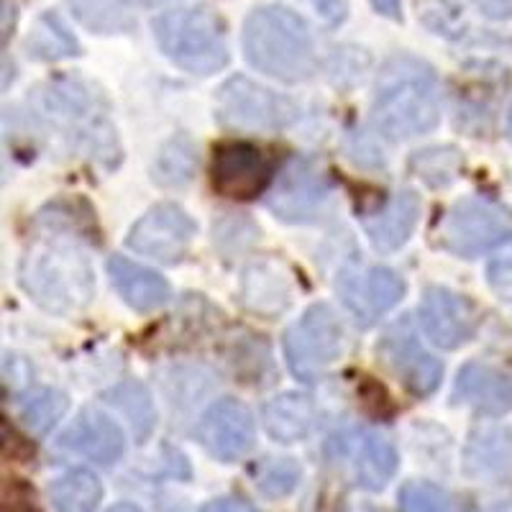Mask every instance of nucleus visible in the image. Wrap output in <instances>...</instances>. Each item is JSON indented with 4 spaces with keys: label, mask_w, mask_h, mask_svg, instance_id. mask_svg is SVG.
Masks as SVG:
<instances>
[{
    "label": "nucleus",
    "mask_w": 512,
    "mask_h": 512,
    "mask_svg": "<svg viewBox=\"0 0 512 512\" xmlns=\"http://www.w3.org/2000/svg\"><path fill=\"white\" fill-rule=\"evenodd\" d=\"M372 116L387 139L405 141L428 134L441 121V85L418 57L387 59L374 85Z\"/></svg>",
    "instance_id": "1"
},
{
    "label": "nucleus",
    "mask_w": 512,
    "mask_h": 512,
    "mask_svg": "<svg viewBox=\"0 0 512 512\" xmlns=\"http://www.w3.org/2000/svg\"><path fill=\"white\" fill-rule=\"evenodd\" d=\"M18 280L41 308L57 315L88 308L95 295V274L85 251L57 239L39 241L26 251Z\"/></svg>",
    "instance_id": "2"
},
{
    "label": "nucleus",
    "mask_w": 512,
    "mask_h": 512,
    "mask_svg": "<svg viewBox=\"0 0 512 512\" xmlns=\"http://www.w3.org/2000/svg\"><path fill=\"white\" fill-rule=\"evenodd\" d=\"M244 52L256 70L282 82L308 80L315 70L313 34L290 8L267 6L244 26Z\"/></svg>",
    "instance_id": "3"
},
{
    "label": "nucleus",
    "mask_w": 512,
    "mask_h": 512,
    "mask_svg": "<svg viewBox=\"0 0 512 512\" xmlns=\"http://www.w3.org/2000/svg\"><path fill=\"white\" fill-rule=\"evenodd\" d=\"M41 118L88 157L111 164L118 159L116 128L108 121L103 100L77 80L49 82L39 95Z\"/></svg>",
    "instance_id": "4"
},
{
    "label": "nucleus",
    "mask_w": 512,
    "mask_h": 512,
    "mask_svg": "<svg viewBox=\"0 0 512 512\" xmlns=\"http://www.w3.org/2000/svg\"><path fill=\"white\" fill-rule=\"evenodd\" d=\"M154 36L164 57L192 75H213L228 62L226 26L205 6L162 13L154 18Z\"/></svg>",
    "instance_id": "5"
},
{
    "label": "nucleus",
    "mask_w": 512,
    "mask_h": 512,
    "mask_svg": "<svg viewBox=\"0 0 512 512\" xmlns=\"http://www.w3.org/2000/svg\"><path fill=\"white\" fill-rule=\"evenodd\" d=\"M344 351V323L331 305H313L285 336V356L292 374L315 382Z\"/></svg>",
    "instance_id": "6"
},
{
    "label": "nucleus",
    "mask_w": 512,
    "mask_h": 512,
    "mask_svg": "<svg viewBox=\"0 0 512 512\" xmlns=\"http://www.w3.org/2000/svg\"><path fill=\"white\" fill-rule=\"evenodd\" d=\"M441 246L464 259L505 244L512 236V216L502 205L484 198H466L448 210L441 223Z\"/></svg>",
    "instance_id": "7"
},
{
    "label": "nucleus",
    "mask_w": 512,
    "mask_h": 512,
    "mask_svg": "<svg viewBox=\"0 0 512 512\" xmlns=\"http://www.w3.org/2000/svg\"><path fill=\"white\" fill-rule=\"evenodd\" d=\"M336 290L356 323L367 328L400 303L405 295V282L390 267H367L351 262L338 272Z\"/></svg>",
    "instance_id": "8"
},
{
    "label": "nucleus",
    "mask_w": 512,
    "mask_h": 512,
    "mask_svg": "<svg viewBox=\"0 0 512 512\" xmlns=\"http://www.w3.org/2000/svg\"><path fill=\"white\" fill-rule=\"evenodd\" d=\"M331 195V180L318 159L297 157L282 169L269 192V210L287 223H308L318 218Z\"/></svg>",
    "instance_id": "9"
},
{
    "label": "nucleus",
    "mask_w": 512,
    "mask_h": 512,
    "mask_svg": "<svg viewBox=\"0 0 512 512\" xmlns=\"http://www.w3.org/2000/svg\"><path fill=\"white\" fill-rule=\"evenodd\" d=\"M216 111L228 126L246 128H282L297 118V108L290 100L246 77H233L218 90Z\"/></svg>",
    "instance_id": "10"
},
{
    "label": "nucleus",
    "mask_w": 512,
    "mask_h": 512,
    "mask_svg": "<svg viewBox=\"0 0 512 512\" xmlns=\"http://www.w3.org/2000/svg\"><path fill=\"white\" fill-rule=\"evenodd\" d=\"M274 177V164L249 141H226L213 152L210 180L218 195L233 200H251L262 195Z\"/></svg>",
    "instance_id": "11"
},
{
    "label": "nucleus",
    "mask_w": 512,
    "mask_h": 512,
    "mask_svg": "<svg viewBox=\"0 0 512 512\" xmlns=\"http://www.w3.org/2000/svg\"><path fill=\"white\" fill-rule=\"evenodd\" d=\"M195 236V223L185 210L177 205H157L128 233V246L144 256H152L157 262L172 264L185 256Z\"/></svg>",
    "instance_id": "12"
},
{
    "label": "nucleus",
    "mask_w": 512,
    "mask_h": 512,
    "mask_svg": "<svg viewBox=\"0 0 512 512\" xmlns=\"http://www.w3.org/2000/svg\"><path fill=\"white\" fill-rule=\"evenodd\" d=\"M420 328L438 349H459L477 331V310L464 295L431 287L420 303Z\"/></svg>",
    "instance_id": "13"
},
{
    "label": "nucleus",
    "mask_w": 512,
    "mask_h": 512,
    "mask_svg": "<svg viewBox=\"0 0 512 512\" xmlns=\"http://www.w3.org/2000/svg\"><path fill=\"white\" fill-rule=\"evenodd\" d=\"M382 356L413 395H431L441 384L443 367L436 356L425 351L408 320H402L384 333Z\"/></svg>",
    "instance_id": "14"
},
{
    "label": "nucleus",
    "mask_w": 512,
    "mask_h": 512,
    "mask_svg": "<svg viewBox=\"0 0 512 512\" xmlns=\"http://www.w3.org/2000/svg\"><path fill=\"white\" fill-rule=\"evenodd\" d=\"M198 438L218 461L244 459L254 448V418L236 400H218L198 423Z\"/></svg>",
    "instance_id": "15"
},
{
    "label": "nucleus",
    "mask_w": 512,
    "mask_h": 512,
    "mask_svg": "<svg viewBox=\"0 0 512 512\" xmlns=\"http://www.w3.org/2000/svg\"><path fill=\"white\" fill-rule=\"evenodd\" d=\"M333 446L338 448L336 459L346 461L351 466L356 484L364 489L387 487L397 472V451L390 441L372 431H354L333 438Z\"/></svg>",
    "instance_id": "16"
},
{
    "label": "nucleus",
    "mask_w": 512,
    "mask_h": 512,
    "mask_svg": "<svg viewBox=\"0 0 512 512\" xmlns=\"http://www.w3.org/2000/svg\"><path fill=\"white\" fill-rule=\"evenodd\" d=\"M59 446L95 464H116L123 456L126 438L116 420L98 410H82L75 423L59 436Z\"/></svg>",
    "instance_id": "17"
},
{
    "label": "nucleus",
    "mask_w": 512,
    "mask_h": 512,
    "mask_svg": "<svg viewBox=\"0 0 512 512\" xmlns=\"http://www.w3.org/2000/svg\"><path fill=\"white\" fill-rule=\"evenodd\" d=\"M420 216V200L413 190L395 192L372 216L364 218V228L377 251H395L410 239Z\"/></svg>",
    "instance_id": "18"
},
{
    "label": "nucleus",
    "mask_w": 512,
    "mask_h": 512,
    "mask_svg": "<svg viewBox=\"0 0 512 512\" xmlns=\"http://www.w3.org/2000/svg\"><path fill=\"white\" fill-rule=\"evenodd\" d=\"M454 395L482 413L500 415L512 408V379L487 364H466L456 379Z\"/></svg>",
    "instance_id": "19"
},
{
    "label": "nucleus",
    "mask_w": 512,
    "mask_h": 512,
    "mask_svg": "<svg viewBox=\"0 0 512 512\" xmlns=\"http://www.w3.org/2000/svg\"><path fill=\"white\" fill-rule=\"evenodd\" d=\"M108 274L121 297L134 310L162 308L169 300V285L162 274L131 262L126 256H111L108 259Z\"/></svg>",
    "instance_id": "20"
},
{
    "label": "nucleus",
    "mask_w": 512,
    "mask_h": 512,
    "mask_svg": "<svg viewBox=\"0 0 512 512\" xmlns=\"http://www.w3.org/2000/svg\"><path fill=\"white\" fill-rule=\"evenodd\" d=\"M264 428L280 443H297L310 436L315 428V405L308 395L285 392L264 405Z\"/></svg>",
    "instance_id": "21"
},
{
    "label": "nucleus",
    "mask_w": 512,
    "mask_h": 512,
    "mask_svg": "<svg viewBox=\"0 0 512 512\" xmlns=\"http://www.w3.org/2000/svg\"><path fill=\"white\" fill-rule=\"evenodd\" d=\"M512 469V431L510 428H484L466 448V472L474 477L505 474Z\"/></svg>",
    "instance_id": "22"
},
{
    "label": "nucleus",
    "mask_w": 512,
    "mask_h": 512,
    "mask_svg": "<svg viewBox=\"0 0 512 512\" xmlns=\"http://www.w3.org/2000/svg\"><path fill=\"white\" fill-rule=\"evenodd\" d=\"M103 500V484L88 469H72L52 484V502L57 512H95Z\"/></svg>",
    "instance_id": "23"
},
{
    "label": "nucleus",
    "mask_w": 512,
    "mask_h": 512,
    "mask_svg": "<svg viewBox=\"0 0 512 512\" xmlns=\"http://www.w3.org/2000/svg\"><path fill=\"white\" fill-rule=\"evenodd\" d=\"M105 402L113 405L123 418L128 420L131 431H134L136 441H146L149 433L154 431V423H157V410L152 405V397L146 392L144 384L139 382H123L118 387H113Z\"/></svg>",
    "instance_id": "24"
},
{
    "label": "nucleus",
    "mask_w": 512,
    "mask_h": 512,
    "mask_svg": "<svg viewBox=\"0 0 512 512\" xmlns=\"http://www.w3.org/2000/svg\"><path fill=\"white\" fill-rule=\"evenodd\" d=\"M70 6L82 24L100 34L126 31L136 24L131 0H70Z\"/></svg>",
    "instance_id": "25"
},
{
    "label": "nucleus",
    "mask_w": 512,
    "mask_h": 512,
    "mask_svg": "<svg viewBox=\"0 0 512 512\" xmlns=\"http://www.w3.org/2000/svg\"><path fill=\"white\" fill-rule=\"evenodd\" d=\"M29 47L41 59H57L67 57V54H77L75 36L64 29V24L54 13H47V16L39 18L34 36L29 39Z\"/></svg>",
    "instance_id": "26"
},
{
    "label": "nucleus",
    "mask_w": 512,
    "mask_h": 512,
    "mask_svg": "<svg viewBox=\"0 0 512 512\" xmlns=\"http://www.w3.org/2000/svg\"><path fill=\"white\" fill-rule=\"evenodd\" d=\"M67 413V397L57 390H39L21 405V420L34 433H47Z\"/></svg>",
    "instance_id": "27"
},
{
    "label": "nucleus",
    "mask_w": 512,
    "mask_h": 512,
    "mask_svg": "<svg viewBox=\"0 0 512 512\" xmlns=\"http://www.w3.org/2000/svg\"><path fill=\"white\" fill-rule=\"evenodd\" d=\"M195 162H198V157H195V149H192L190 141L185 136H177L159 154L157 175L154 177L162 185H180V182L190 180V172L195 167Z\"/></svg>",
    "instance_id": "28"
},
{
    "label": "nucleus",
    "mask_w": 512,
    "mask_h": 512,
    "mask_svg": "<svg viewBox=\"0 0 512 512\" xmlns=\"http://www.w3.org/2000/svg\"><path fill=\"white\" fill-rule=\"evenodd\" d=\"M300 482V466L292 459H272L259 469L256 484L267 497H285Z\"/></svg>",
    "instance_id": "29"
},
{
    "label": "nucleus",
    "mask_w": 512,
    "mask_h": 512,
    "mask_svg": "<svg viewBox=\"0 0 512 512\" xmlns=\"http://www.w3.org/2000/svg\"><path fill=\"white\" fill-rule=\"evenodd\" d=\"M459 164L461 159L456 157L454 149H428L413 159V167H418L420 177L431 185H446L454 180Z\"/></svg>",
    "instance_id": "30"
},
{
    "label": "nucleus",
    "mask_w": 512,
    "mask_h": 512,
    "mask_svg": "<svg viewBox=\"0 0 512 512\" xmlns=\"http://www.w3.org/2000/svg\"><path fill=\"white\" fill-rule=\"evenodd\" d=\"M402 512H451L448 497L433 484H408L400 495Z\"/></svg>",
    "instance_id": "31"
},
{
    "label": "nucleus",
    "mask_w": 512,
    "mask_h": 512,
    "mask_svg": "<svg viewBox=\"0 0 512 512\" xmlns=\"http://www.w3.org/2000/svg\"><path fill=\"white\" fill-rule=\"evenodd\" d=\"M489 287L495 290L497 297L512 303V246L502 249L500 254L489 262L487 267Z\"/></svg>",
    "instance_id": "32"
},
{
    "label": "nucleus",
    "mask_w": 512,
    "mask_h": 512,
    "mask_svg": "<svg viewBox=\"0 0 512 512\" xmlns=\"http://www.w3.org/2000/svg\"><path fill=\"white\" fill-rule=\"evenodd\" d=\"M313 8L318 11V16L326 21V24H341L346 16V0H310Z\"/></svg>",
    "instance_id": "33"
},
{
    "label": "nucleus",
    "mask_w": 512,
    "mask_h": 512,
    "mask_svg": "<svg viewBox=\"0 0 512 512\" xmlns=\"http://www.w3.org/2000/svg\"><path fill=\"white\" fill-rule=\"evenodd\" d=\"M489 18H512V0H472Z\"/></svg>",
    "instance_id": "34"
},
{
    "label": "nucleus",
    "mask_w": 512,
    "mask_h": 512,
    "mask_svg": "<svg viewBox=\"0 0 512 512\" xmlns=\"http://www.w3.org/2000/svg\"><path fill=\"white\" fill-rule=\"evenodd\" d=\"M200 512H254L249 502L239 500V497H221V500H213L203 507Z\"/></svg>",
    "instance_id": "35"
},
{
    "label": "nucleus",
    "mask_w": 512,
    "mask_h": 512,
    "mask_svg": "<svg viewBox=\"0 0 512 512\" xmlns=\"http://www.w3.org/2000/svg\"><path fill=\"white\" fill-rule=\"evenodd\" d=\"M108 512H141V510L136 505H131V502H118V505H113Z\"/></svg>",
    "instance_id": "36"
},
{
    "label": "nucleus",
    "mask_w": 512,
    "mask_h": 512,
    "mask_svg": "<svg viewBox=\"0 0 512 512\" xmlns=\"http://www.w3.org/2000/svg\"><path fill=\"white\" fill-rule=\"evenodd\" d=\"M507 131H510V136H512V108H510V121H507Z\"/></svg>",
    "instance_id": "37"
}]
</instances>
